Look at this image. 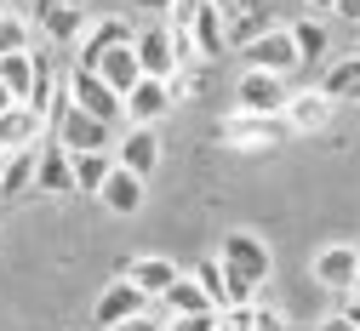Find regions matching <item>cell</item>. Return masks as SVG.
I'll list each match as a JSON object with an SVG mask.
<instances>
[{"label": "cell", "mask_w": 360, "mask_h": 331, "mask_svg": "<svg viewBox=\"0 0 360 331\" xmlns=\"http://www.w3.org/2000/svg\"><path fill=\"white\" fill-rule=\"evenodd\" d=\"M52 137H58L69 155H92V149H115L120 126H109V120H98V115H86V109H75L69 91H63V98L52 103Z\"/></svg>", "instance_id": "obj_1"}, {"label": "cell", "mask_w": 360, "mask_h": 331, "mask_svg": "<svg viewBox=\"0 0 360 331\" xmlns=\"http://www.w3.org/2000/svg\"><path fill=\"white\" fill-rule=\"evenodd\" d=\"M217 263L235 280H252V286H269V274H275V252H269V240L252 234V228H229L217 240Z\"/></svg>", "instance_id": "obj_2"}, {"label": "cell", "mask_w": 360, "mask_h": 331, "mask_svg": "<svg viewBox=\"0 0 360 331\" xmlns=\"http://www.w3.org/2000/svg\"><path fill=\"white\" fill-rule=\"evenodd\" d=\"M63 91H69V103L75 109H86V115H98V120H109V126H120L126 120V98H120V91L98 74V69H69L63 74Z\"/></svg>", "instance_id": "obj_3"}, {"label": "cell", "mask_w": 360, "mask_h": 331, "mask_svg": "<svg viewBox=\"0 0 360 331\" xmlns=\"http://www.w3.org/2000/svg\"><path fill=\"white\" fill-rule=\"evenodd\" d=\"M286 115H246V109H229L217 120V137L229 149H275L281 137H286Z\"/></svg>", "instance_id": "obj_4"}, {"label": "cell", "mask_w": 360, "mask_h": 331, "mask_svg": "<svg viewBox=\"0 0 360 331\" xmlns=\"http://www.w3.org/2000/svg\"><path fill=\"white\" fill-rule=\"evenodd\" d=\"M286 103H292L286 74H275V69H240L235 109H246V115H286Z\"/></svg>", "instance_id": "obj_5"}, {"label": "cell", "mask_w": 360, "mask_h": 331, "mask_svg": "<svg viewBox=\"0 0 360 331\" xmlns=\"http://www.w3.org/2000/svg\"><path fill=\"white\" fill-rule=\"evenodd\" d=\"M149 292H138V280H126V274H115L109 286L98 292V303H92V331H109V325H120V320H138V314H149Z\"/></svg>", "instance_id": "obj_6"}, {"label": "cell", "mask_w": 360, "mask_h": 331, "mask_svg": "<svg viewBox=\"0 0 360 331\" xmlns=\"http://www.w3.org/2000/svg\"><path fill=\"white\" fill-rule=\"evenodd\" d=\"M240 63H246V69H275V74H297V69H303L297 40H292V29H286V23L263 29L252 46H240Z\"/></svg>", "instance_id": "obj_7"}, {"label": "cell", "mask_w": 360, "mask_h": 331, "mask_svg": "<svg viewBox=\"0 0 360 331\" xmlns=\"http://www.w3.org/2000/svg\"><path fill=\"white\" fill-rule=\"evenodd\" d=\"M172 109H177V91H172V80L143 74L138 86L126 91V126H155V120H166Z\"/></svg>", "instance_id": "obj_8"}, {"label": "cell", "mask_w": 360, "mask_h": 331, "mask_svg": "<svg viewBox=\"0 0 360 331\" xmlns=\"http://www.w3.org/2000/svg\"><path fill=\"white\" fill-rule=\"evenodd\" d=\"M34 188H40V195H52V200H69V195H80V188H75V155L58 143V137H46V143H40Z\"/></svg>", "instance_id": "obj_9"}, {"label": "cell", "mask_w": 360, "mask_h": 331, "mask_svg": "<svg viewBox=\"0 0 360 331\" xmlns=\"http://www.w3.org/2000/svg\"><path fill=\"white\" fill-rule=\"evenodd\" d=\"M314 280H321L326 292H343L349 297V286H354V268H360V246L354 240H332V246H321L314 252Z\"/></svg>", "instance_id": "obj_10"}, {"label": "cell", "mask_w": 360, "mask_h": 331, "mask_svg": "<svg viewBox=\"0 0 360 331\" xmlns=\"http://www.w3.org/2000/svg\"><path fill=\"white\" fill-rule=\"evenodd\" d=\"M138 63H143V74H155V80H177V74H184L177 46H172V23L138 29Z\"/></svg>", "instance_id": "obj_11"}, {"label": "cell", "mask_w": 360, "mask_h": 331, "mask_svg": "<svg viewBox=\"0 0 360 331\" xmlns=\"http://www.w3.org/2000/svg\"><path fill=\"white\" fill-rule=\"evenodd\" d=\"M115 166L138 171V177H155V166H160V131L155 126H126L115 137Z\"/></svg>", "instance_id": "obj_12"}, {"label": "cell", "mask_w": 360, "mask_h": 331, "mask_svg": "<svg viewBox=\"0 0 360 331\" xmlns=\"http://www.w3.org/2000/svg\"><path fill=\"white\" fill-rule=\"evenodd\" d=\"M46 115H40L34 103H12L6 115H0V155H12V149H34L40 137H46Z\"/></svg>", "instance_id": "obj_13"}, {"label": "cell", "mask_w": 360, "mask_h": 331, "mask_svg": "<svg viewBox=\"0 0 360 331\" xmlns=\"http://www.w3.org/2000/svg\"><path fill=\"white\" fill-rule=\"evenodd\" d=\"M120 40H138V29H131V18H92V29L80 34V46H75V63L80 69H92L109 46H120Z\"/></svg>", "instance_id": "obj_14"}, {"label": "cell", "mask_w": 360, "mask_h": 331, "mask_svg": "<svg viewBox=\"0 0 360 331\" xmlns=\"http://www.w3.org/2000/svg\"><path fill=\"white\" fill-rule=\"evenodd\" d=\"M143 195H149V177L126 171V166H115V171H109V183L98 188V200H103L115 217H138V212H143Z\"/></svg>", "instance_id": "obj_15"}, {"label": "cell", "mask_w": 360, "mask_h": 331, "mask_svg": "<svg viewBox=\"0 0 360 331\" xmlns=\"http://www.w3.org/2000/svg\"><path fill=\"white\" fill-rule=\"evenodd\" d=\"M34 29L46 34V46H80V34L92 29V12L80 6H52V12H34Z\"/></svg>", "instance_id": "obj_16"}, {"label": "cell", "mask_w": 360, "mask_h": 331, "mask_svg": "<svg viewBox=\"0 0 360 331\" xmlns=\"http://www.w3.org/2000/svg\"><path fill=\"white\" fill-rule=\"evenodd\" d=\"M92 69H98V74H103V80L120 91V98H126V91L143 80V63H138V40H120V46H109V52H103Z\"/></svg>", "instance_id": "obj_17"}, {"label": "cell", "mask_w": 360, "mask_h": 331, "mask_svg": "<svg viewBox=\"0 0 360 331\" xmlns=\"http://www.w3.org/2000/svg\"><path fill=\"white\" fill-rule=\"evenodd\" d=\"M332 109H338V98H326L321 86L292 91V103H286V126H292V131H321V126H332Z\"/></svg>", "instance_id": "obj_18"}, {"label": "cell", "mask_w": 360, "mask_h": 331, "mask_svg": "<svg viewBox=\"0 0 360 331\" xmlns=\"http://www.w3.org/2000/svg\"><path fill=\"white\" fill-rule=\"evenodd\" d=\"M120 274H126V280H138V292H149V297L160 303V297H166V286H172V280L184 274V268H177L172 257H160V252H143V257H131Z\"/></svg>", "instance_id": "obj_19"}, {"label": "cell", "mask_w": 360, "mask_h": 331, "mask_svg": "<svg viewBox=\"0 0 360 331\" xmlns=\"http://www.w3.org/2000/svg\"><path fill=\"white\" fill-rule=\"evenodd\" d=\"M34 166H40V143L34 149H12L6 155V171H0V200H23L34 188Z\"/></svg>", "instance_id": "obj_20"}, {"label": "cell", "mask_w": 360, "mask_h": 331, "mask_svg": "<svg viewBox=\"0 0 360 331\" xmlns=\"http://www.w3.org/2000/svg\"><path fill=\"white\" fill-rule=\"evenodd\" d=\"M34 74H40V52H34V46H29V52H0V80H6V91L18 103H29Z\"/></svg>", "instance_id": "obj_21"}, {"label": "cell", "mask_w": 360, "mask_h": 331, "mask_svg": "<svg viewBox=\"0 0 360 331\" xmlns=\"http://www.w3.org/2000/svg\"><path fill=\"white\" fill-rule=\"evenodd\" d=\"M160 314H217V309H212V297L200 292L195 274H177L172 286H166V297H160Z\"/></svg>", "instance_id": "obj_22"}, {"label": "cell", "mask_w": 360, "mask_h": 331, "mask_svg": "<svg viewBox=\"0 0 360 331\" xmlns=\"http://www.w3.org/2000/svg\"><path fill=\"white\" fill-rule=\"evenodd\" d=\"M286 29H292V40H297V58H303V69H309V63H321V58L332 52V29H326L321 18H292Z\"/></svg>", "instance_id": "obj_23"}, {"label": "cell", "mask_w": 360, "mask_h": 331, "mask_svg": "<svg viewBox=\"0 0 360 331\" xmlns=\"http://www.w3.org/2000/svg\"><path fill=\"white\" fill-rule=\"evenodd\" d=\"M115 171V149H92V155H75V188L80 195H98Z\"/></svg>", "instance_id": "obj_24"}, {"label": "cell", "mask_w": 360, "mask_h": 331, "mask_svg": "<svg viewBox=\"0 0 360 331\" xmlns=\"http://www.w3.org/2000/svg\"><path fill=\"white\" fill-rule=\"evenodd\" d=\"M29 46H34V18L0 6V52H29Z\"/></svg>", "instance_id": "obj_25"}, {"label": "cell", "mask_w": 360, "mask_h": 331, "mask_svg": "<svg viewBox=\"0 0 360 331\" xmlns=\"http://www.w3.org/2000/svg\"><path fill=\"white\" fill-rule=\"evenodd\" d=\"M189 274L200 280V292L212 297V309H217V314L229 309V274H223V263H217V257H200V263H195Z\"/></svg>", "instance_id": "obj_26"}, {"label": "cell", "mask_w": 360, "mask_h": 331, "mask_svg": "<svg viewBox=\"0 0 360 331\" xmlns=\"http://www.w3.org/2000/svg\"><path fill=\"white\" fill-rule=\"evenodd\" d=\"M263 29H275V12H229V52L252 46Z\"/></svg>", "instance_id": "obj_27"}, {"label": "cell", "mask_w": 360, "mask_h": 331, "mask_svg": "<svg viewBox=\"0 0 360 331\" xmlns=\"http://www.w3.org/2000/svg\"><path fill=\"white\" fill-rule=\"evenodd\" d=\"M223 314H166V331H217Z\"/></svg>", "instance_id": "obj_28"}, {"label": "cell", "mask_w": 360, "mask_h": 331, "mask_svg": "<svg viewBox=\"0 0 360 331\" xmlns=\"http://www.w3.org/2000/svg\"><path fill=\"white\" fill-rule=\"evenodd\" d=\"M252 331H286V314L275 303H252Z\"/></svg>", "instance_id": "obj_29"}, {"label": "cell", "mask_w": 360, "mask_h": 331, "mask_svg": "<svg viewBox=\"0 0 360 331\" xmlns=\"http://www.w3.org/2000/svg\"><path fill=\"white\" fill-rule=\"evenodd\" d=\"M109 331H166V314H138V320H120V325H109Z\"/></svg>", "instance_id": "obj_30"}, {"label": "cell", "mask_w": 360, "mask_h": 331, "mask_svg": "<svg viewBox=\"0 0 360 331\" xmlns=\"http://www.w3.org/2000/svg\"><path fill=\"white\" fill-rule=\"evenodd\" d=\"M131 12H143V18H172V6L177 0H126Z\"/></svg>", "instance_id": "obj_31"}, {"label": "cell", "mask_w": 360, "mask_h": 331, "mask_svg": "<svg viewBox=\"0 0 360 331\" xmlns=\"http://www.w3.org/2000/svg\"><path fill=\"white\" fill-rule=\"evenodd\" d=\"M223 12H275L269 0H223Z\"/></svg>", "instance_id": "obj_32"}, {"label": "cell", "mask_w": 360, "mask_h": 331, "mask_svg": "<svg viewBox=\"0 0 360 331\" xmlns=\"http://www.w3.org/2000/svg\"><path fill=\"white\" fill-rule=\"evenodd\" d=\"M332 18H343V23L360 29V0H338V12H332Z\"/></svg>", "instance_id": "obj_33"}, {"label": "cell", "mask_w": 360, "mask_h": 331, "mask_svg": "<svg viewBox=\"0 0 360 331\" xmlns=\"http://www.w3.org/2000/svg\"><path fill=\"white\" fill-rule=\"evenodd\" d=\"M338 314H343V320L360 331V297H343V309H338Z\"/></svg>", "instance_id": "obj_34"}, {"label": "cell", "mask_w": 360, "mask_h": 331, "mask_svg": "<svg viewBox=\"0 0 360 331\" xmlns=\"http://www.w3.org/2000/svg\"><path fill=\"white\" fill-rule=\"evenodd\" d=\"M303 6H309L314 18H332V12H338V0H303Z\"/></svg>", "instance_id": "obj_35"}, {"label": "cell", "mask_w": 360, "mask_h": 331, "mask_svg": "<svg viewBox=\"0 0 360 331\" xmlns=\"http://www.w3.org/2000/svg\"><path fill=\"white\" fill-rule=\"evenodd\" d=\"M314 331H354V325H349L343 314H326V320H321V325H314Z\"/></svg>", "instance_id": "obj_36"}, {"label": "cell", "mask_w": 360, "mask_h": 331, "mask_svg": "<svg viewBox=\"0 0 360 331\" xmlns=\"http://www.w3.org/2000/svg\"><path fill=\"white\" fill-rule=\"evenodd\" d=\"M52 6H80V0H34V6H29V18H34V12H52Z\"/></svg>", "instance_id": "obj_37"}, {"label": "cell", "mask_w": 360, "mask_h": 331, "mask_svg": "<svg viewBox=\"0 0 360 331\" xmlns=\"http://www.w3.org/2000/svg\"><path fill=\"white\" fill-rule=\"evenodd\" d=\"M12 103H18V98H12V91H6V80H0V115H6Z\"/></svg>", "instance_id": "obj_38"}, {"label": "cell", "mask_w": 360, "mask_h": 331, "mask_svg": "<svg viewBox=\"0 0 360 331\" xmlns=\"http://www.w3.org/2000/svg\"><path fill=\"white\" fill-rule=\"evenodd\" d=\"M349 297H360V268H354V286H349Z\"/></svg>", "instance_id": "obj_39"}, {"label": "cell", "mask_w": 360, "mask_h": 331, "mask_svg": "<svg viewBox=\"0 0 360 331\" xmlns=\"http://www.w3.org/2000/svg\"><path fill=\"white\" fill-rule=\"evenodd\" d=\"M0 171H6V155H0Z\"/></svg>", "instance_id": "obj_40"}, {"label": "cell", "mask_w": 360, "mask_h": 331, "mask_svg": "<svg viewBox=\"0 0 360 331\" xmlns=\"http://www.w3.org/2000/svg\"><path fill=\"white\" fill-rule=\"evenodd\" d=\"M354 52H360V40H354Z\"/></svg>", "instance_id": "obj_41"}, {"label": "cell", "mask_w": 360, "mask_h": 331, "mask_svg": "<svg viewBox=\"0 0 360 331\" xmlns=\"http://www.w3.org/2000/svg\"><path fill=\"white\" fill-rule=\"evenodd\" d=\"M75 331H80V325H75Z\"/></svg>", "instance_id": "obj_42"}]
</instances>
